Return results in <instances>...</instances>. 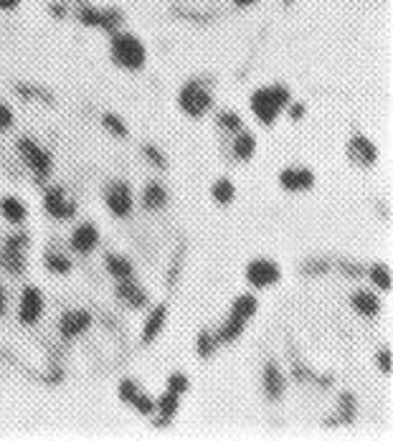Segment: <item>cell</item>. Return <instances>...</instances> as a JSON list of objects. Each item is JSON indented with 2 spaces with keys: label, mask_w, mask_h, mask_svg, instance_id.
Returning a JSON list of instances; mask_svg holds the SVG:
<instances>
[{
  "label": "cell",
  "mask_w": 393,
  "mask_h": 441,
  "mask_svg": "<svg viewBox=\"0 0 393 441\" xmlns=\"http://www.w3.org/2000/svg\"><path fill=\"white\" fill-rule=\"evenodd\" d=\"M290 89L284 87V84H274V87H261L256 89L252 94V99H249V104H252V112L254 117L259 119L261 125L272 127L277 122V117L282 114L284 107H290Z\"/></svg>",
  "instance_id": "obj_1"
},
{
  "label": "cell",
  "mask_w": 393,
  "mask_h": 441,
  "mask_svg": "<svg viewBox=\"0 0 393 441\" xmlns=\"http://www.w3.org/2000/svg\"><path fill=\"white\" fill-rule=\"evenodd\" d=\"M112 59L117 67L127 69V71H137L145 67L148 51H145L140 38L132 33H114L112 36Z\"/></svg>",
  "instance_id": "obj_2"
},
{
  "label": "cell",
  "mask_w": 393,
  "mask_h": 441,
  "mask_svg": "<svg viewBox=\"0 0 393 441\" xmlns=\"http://www.w3.org/2000/svg\"><path fill=\"white\" fill-rule=\"evenodd\" d=\"M178 104L188 117H203V114L213 107V94H211V89H208L206 84L188 81V84H183V89H180Z\"/></svg>",
  "instance_id": "obj_3"
},
{
  "label": "cell",
  "mask_w": 393,
  "mask_h": 441,
  "mask_svg": "<svg viewBox=\"0 0 393 441\" xmlns=\"http://www.w3.org/2000/svg\"><path fill=\"white\" fill-rule=\"evenodd\" d=\"M15 147H18V155L26 160V165L33 170L38 183H44L46 178L51 175V168H53L51 155L46 153L44 147H38L33 140H28V137H21V140L15 142Z\"/></svg>",
  "instance_id": "obj_4"
},
{
  "label": "cell",
  "mask_w": 393,
  "mask_h": 441,
  "mask_svg": "<svg viewBox=\"0 0 393 441\" xmlns=\"http://www.w3.org/2000/svg\"><path fill=\"white\" fill-rule=\"evenodd\" d=\"M26 246H28V234L18 231V234L8 236L3 249H0V264H3L6 272L15 274V277L26 272V257H23Z\"/></svg>",
  "instance_id": "obj_5"
},
{
  "label": "cell",
  "mask_w": 393,
  "mask_h": 441,
  "mask_svg": "<svg viewBox=\"0 0 393 441\" xmlns=\"http://www.w3.org/2000/svg\"><path fill=\"white\" fill-rule=\"evenodd\" d=\"M282 279V272H279V266L274 261H269V259H256L252 264L246 266V282L256 289H264V287H272L277 282Z\"/></svg>",
  "instance_id": "obj_6"
},
{
  "label": "cell",
  "mask_w": 393,
  "mask_h": 441,
  "mask_svg": "<svg viewBox=\"0 0 393 441\" xmlns=\"http://www.w3.org/2000/svg\"><path fill=\"white\" fill-rule=\"evenodd\" d=\"M104 203H107V208L112 211V216H117V218L130 216L132 214V191H130V185L122 183V180L107 185V191H104Z\"/></svg>",
  "instance_id": "obj_7"
},
{
  "label": "cell",
  "mask_w": 393,
  "mask_h": 441,
  "mask_svg": "<svg viewBox=\"0 0 393 441\" xmlns=\"http://www.w3.org/2000/svg\"><path fill=\"white\" fill-rule=\"evenodd\" d=\"M44 208H46V214L59 220H69L76 216V203L74 200H67L64 188H49V191L44 193Z\"/></svg>",
  "instance_id": "obj_8"
},
{
  "label": "cell",
  "mask_w": 393,
  "mask_h": 441,
  "mask_svg": "<svg viewBox=\"0 0 393 441\" xmlns=\"http://www.w3.org/2000/svg\"><path fill=\"white\" fill-rule=\"evenodd\" d=\"M44 315V297L36 287H26L21 294V307H18V317L23 325H36Z\"/></svg>",
  "instance_id": "obj_9"
},
{
  "label": "cell",
  "mask_w": 393,
  "mask_h": 441,
  "mask_svg": "<svg viewBox=\"0 0 393 441\" xmlns=\"http://www.w3.org/2000/svg\"><path fill=\"white\" fill-rule=\"evenodd\" d=\"M348 157L360 168H371L378 160V150L365 135H353V140L348 142Z\"/></svg>",
  "instance_id": "obj_10"
},
{
  "label": "cell",
  "mask_w": 393,
  "mask_h": 441,
  "mask_svg": "<svg viewBox=\"0 0 393 441\" xmlns=\"http://www.w3.org/2000/svg\"><path fill=\"white\" fill-rule=\"evenodd\" d=\"M91 325V315L87 312V309H74V312H67V315L59 320V332L61 338H79L84 330H89Z\"/></svg>",
  "instance_id": "obj_11"
},
{
  "label": "cell",
  "mask_w": 393,
  "mask_h": 441,
  "mask_svg": "<svg viewBox=\"0 0 393 441\" xmlns=\"http://www.w3.org/2000/svg\"><path fill=\"white\" fill-rule=\"evenodd\" d=\"M279 185L284 191L299 193V191H310L315 185V173L307 168H287L279 173Z\"/></svg>",
  "instance_id": "obj_12"
},
{
  "label": "cell",
  "mask_w": 393,
  "mask_h": 441,
  "mask_svg": "<svg viewBox=\"0 0 393 441\" xmlns=\"http://www.w3.org/2000/svg\"><path fill=\"white\" fill-rule=\"evenodd\" d=\"M99 243V231L94 223H82V226L74 228V234H71V249L76 254H91V251L97 249Z\"/></svg>",
  "instance_id": "obj_13"
},
{
  "label": "cell",
  "mask_w": 393,
  "mask_h": 441,
  "mask_svg": "<svg viewBox=\"0 0 393 441\" xmlns=\"http://www.w3.org/2000/svg\"><path fill=\"white\" fill-rule=\"evenodd\" d=\"M117 300L125 302L127 307H145L148 304V292L140 287V284H134L132 279H119V287H117Z\"/></svg>",
  "instance_id": "obj_14"
},
{
  "label": "cell",
  "mask_w": 393,
  "mask_h": 441,
  "mask_svg": "<svg viewBox=\"0 0 393 441\" xmlns=\"http://www.w3.org/2000/svg\"><path fill=\"white\" fill-rule=\"evenodd\" d=\"M264 393H267L269 401H279L284 393V375L277 363L264 365Z\"/></svg>",
  "instance_id": "obj_15"
},
{
  "label": "cell",
  "mask_w": 393,
  "mask_h": 441,
  "mask_svg": "<svg viewBox=\"0 0 393 441\" xmlns=\"http://www.w3.org/2000/svg\"><path fill=\"white\" fill-rule=\"evenodd\" d=\"M350 304H353V309H356L358 315H363V317H376L381 312L378 297L373 292H368V289H360V292L353 294V297H350Z\"/></svg>",
  "instance_id": "obj_16"
},
{
  "label": "cell",
  "mask_w": 393,
  "mask_h": 441,
  "mask_svg": "<svg viewBox=\"0 0 393 441\" xmlns=\"http://www.w3.org/2000/svg\"><path fill=\"white\" fill-rule=\"evenodd\" d=\"M165 320H168V307H165V304H160V307H155L152 312H150L148 322H145V327H142V343H145V345L152 343V340L163 332Z\"/></svg>",
  "instance_id": "obj_17"
},
{
  "label": "cell",
  "mask_w": 393,
  "mask_h": 441,
  "mask_svg": "<svg viewBox=\"0 0 393 441\" xmlns=\"http://www.w3.org/2000/svg\"><path fill=\"white\" fill-rule=\"evenodd\" d=\"M178 406H180V396H178V393H173V390H165L163 396L157 398V404H155V411L160 413V419H157V426L168 424V421L175 416Z\"/></svg>",
  "instance_id": "obj_18"
},
{
  "label": "cell",
  "mask_w": 393,
  "mask_h": 441,
  "mask_svg": "<svg viewBox=\"0 0 393 441\" xmlns=\"http://www.w3.org/2000/svg\"><path fill=\"white\" fill-rule=\"evenodd\" d=\"M168 203V191H165L160 183H150L145 191H142V206L148 211H160Z\"/></svg>",
  "instance_id": "obj_19"
},
{
  "label": "cell",
  "mask_w": 393,
  "mask_h": 441,
  "mask_svg": "<svg viewBox=\"0 0 393 441\" xmlns=\"http://www.w3.org/2000/svg\"><path fill=\"white\" fill-rule=\"evenodd\" d=\"M104 264H107V272H110L112 277H117V279H132L134 269L130 259L119 257V254H107Z\"/></svg>",
  "instance_id": "obj_20"
},
{
  "label": "cell",
  "mask_w": 393,
  "mask_h": 441,
  "mask_svg": "<svg viewBox=\"0 0 393 441\" xmlns=\"http://www.w3.org/2000/svg\"><path fill=\"white\" fill-rule=\"evenodd\" d=\"M0 214H3L6 220H10V223H23L26 216H28V211H26V206H23L18 198L8 196V198L0 200Z\"/></svg>",
  "instance_id": "obj_21"
},
{
  "label": "cell",
  "mask_w": 393,
  "mask_h": 441,
  "mask_svg": "<svg viewBox=\"0 0 393 441\" xmlns=\"http://www.w3.org/2000/svg\"><path fill=\"white\" fill-rule=\"evenodd\" d=\"M244 327H246V320H241V317H236V315H231L229 320L221 325V330H218L216 340H218V343H234L236 338H241Z\"/></svg>",
  "instance_id": "obj_22"
},
{
  "label": "cell",
  "mask_w": 393,
  "mask_h": 441,
  "mask_svg": "<svg viewBox=\"0 0 393 441\" xmlns=\"http://www.w3.org/2000/svg\"><path fill=\"white\" fill-rule=\"evenodd\" d=\"M256 153V137L252 132H238L236 142H234V155L236 160H252Z\"/></svg>",
  "instance_id": "obj_23"
},
{
  "label": "cell",
  "mask_w": 393,
  "mask_h": 441,
  "mask_svg": "<svg viewBox=\"0 0 393 441\" xmlns=\"http://www.w3.org/2000/svg\"><path fill=\"white\" fill-rule=\"evenodd\" d=\"M256 309H259V302H256V297H254V294H241V297H236V302H234L231 315L241 317V320H249V317L256 315Z\"/></svg>",
  "instance_id": "obj_24"
},
{
  "label": "cell",
  "mask_w": 393,
  "mask_h": 441,
  "mask_svg": "<svg viewBox=\"0 0 393 441\" xmlns=\"http://www.w3.org/2000/svg\"><path fill=\"white\" fill-rule=\"evenodd\" d=\"M211 193H213L216 203H221V206H229L231 200H234V196H236V188H234V183H231V180L221 178V180H216V183H213Z\"/></svg>",
  "instance_id": "obj_25"
},
{
  "label": "cell",
  "mask_w": 393,
  "mask_h": 441,
  "mask_svg": "<svg viewBox=\"0 0 393 441\" xmlns=\"http://www.w3.org/2000/svg\"><path fill=\"white\" fill-rule=\"evenodd\" d=\"M44 264L51 274H69V269H71V261L59 251H49L44 257Z\"/></svg>",
  "instance_id": "obj_26"
},
{
  "label": "cell",
  "mask_w": 393,
  "mask_h": 441,
  "mask_svg": "<svg viewBox=\"0 0 393 441\" xmlns=\"http://www.w3.org/2000/svg\"><path fill=\"white\" fill-rule=\"evenodd\" d=\"M368 277H371V282L378 289H383V292H391V272H388L383 264L371 266V269H368Z\"/></svg>",
  "instance_id": "obj_27"
},
{
  "label": "cell",
  "mask_w": 393,
  "mask_h": 441,
  "mask_svg": "<svg viewBox=\"0 0 393 441\" xmlns=\"http://www.w3.org/2000/svg\"><path fill=\"white\" fill-rule=\"evenodd\" d=\"M119 26H122V13H119V10H114V8L102 10V23H99V28H104L107 33H117Z\"/></svg>",
  "instance_id": "obj_28"
},
{
  "label": "cell",
  "mask_w": 393,
  "mask_h": 441,
  "mask_svg": "<svg viewBox=\"0 0 393 441\" xmlns=\"http://www.w3.org/2000/svg\"><path fill=\"white\" fill-rule=\"evenodd\" d=\"M218 127L226 130V132H241L244 122H241V117H238L236 112H221L218 114Z\"/></svg>",
  "instance_id": "obj_29"
},
{
  "label": "cell",
  "mask_w": 393,
  "mask_h": 441,
  "mask_svg": "<svg viewBox=\"0 0 393 441\" xmlns=\"http://www.w3.org/2000/svg\"><path fill=\"white\" fill-rule=\"evenodd\" d=\"M76 15H79V21H82L84 26H97L99 28V23H102V10H97V8H91V6H79Z\"/></svg>",
  "instance_id": "obj_30"
},
{
  "label": "cell",
  "mask_w": 393,
  "mask_h": 441,
  "mask_svg": "<svg viewBox=\"0 0 393 441\" xmlns=\"http://www.w3.org/2000/svg\"><path fill=\"white\" fill-rule=\"evenodd\" d=\"M102 125L107 127L112 135H117V137H127V127H125V122L117 117V114H104Z\"/></svg>",
  "instance_id": "obj_31"
},
{
  "label": "cell",
  "mask_w": 393,
  "mask_h": 441,
  "mask_svg": "<svg viewBox=\"0 0 393 441\" xmlns=\"http://www.w3.org/2000/svg\"><path fill=\"white\" fill-rule=\"evenodd\" d=\"M191 388V381H188L183 373H173L171 378H168V390H173V393H178V396H183L186 390Z\"/></svg>",
  "instance_id": "obj_32"
},
{
  "label": "cell",
  "mask_w": 393,
  "mask_h": 441,
  "mask_svg": "<svg viewBox=\"0 0 393 441\" xmlns=\"http://www.w3.org/2000/svg\"><path fill=\"white\" fill-rule=\"evenodd\" d=\"M213 347H216V338L203 330L198 335V355L200 358H211V355H213Z\"/></svg>",
  "instance_id": "obj_33"
},
{
  "label": "cell",
  "mask_w": 393,
  "mask_h": 441,
  "mask_svg": "<svg viewBox=\"0 0 393 441\" xmlns=\"http://www.w3.org/2000/svg\"><path fill=\"white\" fill-rule=\"evenodd\" d=\"M142 153H145V157H148V160L152 162L155 168H160V170L168 168V160H165V155L160 153L155 145H145V147H142Z\"/></svg>",
  "instance_id": "obj_34"
},
{
  "label": "cell",
  "mask_w": 393,
  "mask_h": 441,
  "mask_svg": "<svg viewBox=\"0 0 393 441\" xmlns=\"http://www.w3.org/2000/svg\"><path fill=\"white\" fill-rule=\"evenodd\" d=\"M132 406L142 413V416H150V413H155V401H152L150 396H145L142 390L137 393V398L132 401Z\"/></svg>",
  "instance_id": "obj_35"
},
{
  "label": "cell",
  "mask_w": 393,
  "mask_h": 441,
  "mask_svg": "<svg viewBox=\"0 0 393 441\" xmlns=\"http://www.w3.org/2000/svg\"><path fill=\"white\" fill-rule=\"evenodd\" d=\"M15 92H18L21 96H26V99H33V96H38V99H49V102H53L49 92H44V89H36V87H28V84H18V87H15Z\"/></svg>",
  "instance_id": "obj_36"
},
{
  "label": "cell",
  "mask_w": 393,
  "mask_h": 441,
  "mask_svg": "<svg viewBox=\"0 0 393 441\" xmlns=\"http://www.w3.org/2000/svg\"><path fill=\"white\" fill-rule=\"evenodd\" d=\"M137 393H140V388H137L132 381H122V383H119V398H122L125 404H132L134 398H137Z\"/></svg>",
  "instance_id": "obj_37"
},
{
  "label": "cell",
  "mask_w": 393,
  "mask_h": 441,
  "mask_svg": "<svg viewBox=\"0 0 393 441\" xmlns=\"http://www.w3.org/2000/svg\"><path fill=\"white\" fill-rule=\"evenodd\" d=\"M353 411H356V398L350 396V393H342V396H340V413H342V421H350V419H353Z\"/></svg>",
  "instance_id": "obj_38"
},
{
  "label": "cell",
  "mask_w": 393,
  "mask_h": 441,
  "mask_svg": "<svg viewBox=\"0 0 393 441\" xmlns=\"http://www.w3.org/2000/svg\"><path fill=\"white\" fill-rule=\"evenodd\" d=\"M327 269H330V261H325V259H315V261H304L302 264L304 274H325Z\"/></svg>",
  "instance_id": "obj_39"
},
{
  "label": "cell",
  "mask_w": 393,
  "mask_h": 441,
  "mask_svg": "<svg viewBox=\"0 0 393 441\" xmlns=\"http://www.w3.org/2000/svg\"><path fill=\"white\" fill-rule=\"evenodd\" d=\"M10 127H13V112L6 102H0V132H6Z\"/></svg>",
  "instance_id": "obj_40"
},
{
  "label": "cell",
  "mask_w": 393,
  "mask_h": 441,
  "mask_svg": "<svg viewBox=\"0 0 393 441\" xmlns=\"http://www.w3.org/2000/svg\"><path fill=\"white\" fill-rule=\"evenodd\" d=\"M378 368L381 373L391 375V350H381L378 353Z\"/></svg>",
  "instance_id": "obj_41"
},
{
  "label": "cell",
  "mask_w": 393,
  "mask_h": 441,
  "mask_svg": "<svg viewBox=\"0 0 393 441\" xmlns=\"http://www.w3.org/2000/svg\"><path fill=\"white\" fill-rule=\"evenodd\" d=\"M342 272L350 274V277H360V274H363V269H360V266H356V264H348V261H342Z\"/></svg>",
  "instance_id": "obj_42"
},
{
  "label": "cell",
  "mask_w": 393,
  "mask_h": 441,
  "mask_svg": "<svg viewBox=\"0 0 393 441\" xmlns=\"http://www.w3.org/2000/svg\"><path fill=\"white\" fill-rule=\"evenodd\" d=\"M304 110H307V107H304V104H299V102H297V104H292V107H290V117H292V119H302Z\"/></svg>",
  "instance_id": "obj_43"
},
{
  "label": "cell",
  "mask_w": 393,
  "mask_h": 441,
  "mask_svg": "<svg viewBox=\"0 0 393 441\" xmlns=\"http://www.w3.org/2000/svg\"><path fill=\"white\" fill-rule=\"evenodd\" d=\"M8 309V297H6V289H3V284H0V317L6 315Z\"/></svg>",
  "instance_id": "obj_44"
},
{
  "label": "cell",
  "mask_w": 393,
  "mask_h": 441,
  "mask_svg": "<svg viewBox=\"0 0 393 441\" xmlns=\"http://www.w3.org/2000/svg\"><path fill=\"white\" fill-rule=\"evenodd\" d=\"M18 3H21V0H0V8H3V10H13V8H18Z\"/></svg>",
  "instance_id": "obj_45"
},
{
  "label": "cell",
  "mask_w": 393,
  "mask_h": 441,
  "mask_svg": "<svg viewBox=\"0 0 393 441\" xmlns=\"http://www.w3.org/2000/svg\"><path fill=\"white\" fill-rule=\"evenodd\" d=\"M51 10H53V15H64V13H67V10H64V6H59V3H53Z\"/></svg>",
  "instance_id": "obj_46"
},
{
  "label": "cell",
  "mask_w": 393,
  "mask_h": 441,
  "mask_svg": "<svg viewBox=\"0 0 393 441\" xmlns=\"http://www.w3.org/2000/svg\"><path fill=\"white\" fill-rule=\"evenodd\" d=\"M238 8H246V6H252V3H256V0H234Z\"/></svg>",
  "instance_id": "obj_47"
},
{
  "label": "cell",
  "mask_w": 393,
  "mask_h": 441,
  "mask_svg": "<svg viewBox=\"0 0 393 441\" xmlns=\"http://www.w3.org/2000/svg\"><path fill=\"white\" fill-rule=\"evenodd\" d=\"M284 3H287V6H290V3H292V0H284Z\"/></svg>",
  "instance_id": "obj_48"
}]
</instances>
